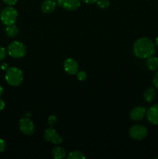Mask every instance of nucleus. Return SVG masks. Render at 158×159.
<instances>
[{
	"label": "nucleus",
	"instance_id": "nucleus-14",
	"mask_svg": "<svg viewBox=\"0 0 158 159\" xmlns=\"http://www.w3.org/2000/svg\"><path fill=\"white\" fill-rule=\"evenodd\" d=\"M143 97L144 99H145L147 102H153L156 97V90L153 88H148L147 89H146L145 92H144Z\"/></svg>",
	"mask_w": 158,
	"mask_h": 159
},
{
	"label": "nucleus",
	"instance_id": "nucleus-25",
	"mask_svg": "<svg viewBox=\"0 0 158 159\" xmlns=\"http://www.w3.org/2000/svg\"><path fill=\"white\" fill-rule=\"evenodd\" d=\"M5 107H6V104H5V102L2 100V99H0V112L4 110Z\"/></svg>",
	"mask_w": 158,
	"mask_h": 159
},
{
	"label": "nucleus",
	"instance_id": "nucleus-26",
	"mask_svg": "<svg viewBox=\"0 0 158 159\" xmlns=\"http://www.w3.org/2000/svg\"><path fill=\"white\" fill-rule=\"evenodd\" d=\"M82 1L87 4H94V3H96L97 0H82Z\"/></svg>",
	"mask_w": 158,
	"mask_h": 159
},
{
	"label": "nucleus",
	"instance_id": "nucleus-24",
	"mask_svg": "<svg viewBox=\"0 0 158 159\" xmlns=\"http://www.w3.org/2000/svg\"><path fill=\"white\" fill-rule=\"evenodd\" d=\"M17 1H18V0H3V2H4L5 4L8 5V6H14V5L17 2Z\"/></svg>",
	"mask_w": 158,
	"mask_h": 159
},
{
	"label": "nucleus",
	"instance_id": "nucleus-17",
	"mask_svg": "<svg viewBox=\"0 0 158 159\" xmlns=\"http://www.w3.org/2000/svg\"><path fill=\"white\" fill-rule=\"evenodd\" d=\"M68 159H81L85 158V156L84 154L80 151H73L70 152L69 155H68Z\"/></svg>",
	"mask_w": 158,
	"mask_h": 159
},
{
	"label": "nucleus",
	"instance_id": "nucleus-10",
	"mask_svg": "<svg viewBox=\"0 0 158 159\" xmlns=\"http://www.w3.org/2000/svg\"><path fill=\"white\" fill-rule=\"evenodd\" d=\"M146 115L150 124L158 125V104L150 107L147 111Z\"/></svg>",
	"mask_w": 158,
	"mask_h": 159
},
{
	"label": "nucleus",
	"instance_id": "nucleus-1",
	"mask_svg": "<svg viewBox=\"0 0 158 159\" xmlns=\"http://www.w3.org/2000/svg\"><path fill=\"white\" fill-rule=\"evenodd\" d=\"M156 51V45L148 37H140L133 44V52L136 57L147 59L153 56Z\"/></svg>",
	"mask_w": 158,
	"mask_h": 159
},
{
	"label": "nucleus",
	"instance_id": "nucleus-29",
	"mask_svg": "<svg viewBox=\"0 0 158 159\" xmlns=\"http://www.w3.org/2000/svg\"><path fill=\"white\" fill-rule=\"evenodd\" d=\"M155 45H156V48H158V37L156 38V41H155Z\"/></svg>",
	"mask_w": 158,
	"mask_h": 159
},
{
	"label": "nucleus",
	"instance_id": "nucleus-12",
	"mask_svg": "<svg viewBox=\"0 0 158 159\" xmlns=\"http://www.w3.org/2000/svg\"><path fill=\"white\" fill-rule=\"evenodd\" d=\"M57 3L54 0H45L41 6V9L44 13H50L55 9Z\"/></svg>",
	"mask_w": 158,
	"mask_h": 159
},
{
	"label": "nucleus",
	"instance_id": "nucleus-3",
	"mask_svg": "<svg viewBox=\"0 0 158 159\" xmlns=\"http://www.w3.org/2000/svg\"><path fill=\"white\" fill-rule=\"evenodd\" d=\"M17 17H18V12L15 8L10 6L3 9L0 14V19L3 24L6 26L15 24V21L17 20Z\"/></svg>",
	"mask_w": 158,
	"mask_h": 159
},
{
	"label": "nucleus",
	"instance_id": "nucleus-27",
	"mask_svg": "<svg viewBox=\"0 0 158 159\" xmlns=\"http://www.w3.org/2000/svg\"><path fill=\"white\" fill-rule=\"evenodd\" d=\"M1 68L4 71H6L8 69V65L6 63H2L1 65Z\"/></svg>",
	"mask_w": 158,
	"mask_h": 159
},
{
	"label": "nucleus",
	"instance_id": "nucleus-30",
	"mask_svg": "<svg viewBox=\"0 0 158 159\" xmlns=\"http://www.w3.org/2000/svg\"><path fill=\"white\" fill-rule=\"evenodd\" d=\"M156 159H158V157H157V158H156Z\"/></svg>",
	"mask_w": 158,
	"mask_h": 159
},
{
	"label": "nucleus",
	"instance_id": "nucleus-8",
	"mask_svg": "<svg viewBox=\"0 0 158 159\" xmlns=\"http://www.w3.org/2000/svg\"><path fill=\"white\" fill-rule=\"evenodd\" d=\"M57 4L67 10H76L81 5L80 0H57Z\"/></svg>",
	"mask_w": 158,
	"mask_h": 159
},
{
	"label": "nucleus",
	"instance_id": "nucleus-5",
	"mask_svg": "<svg viewBox=\"0 0 158 159\" xmlns=\"http://www.w3.org/2000/svg\"><path fill=\"white\" fill-rule=\"evenodd\" d=\"M147 134H148V130L147 127L140 124L133 125L129 130V136L136 141H141L147 137Z\"/></svg>",
	"mask_w": 158,
	"mask_h": 159
},
{
	"label": "nucleus",
	"instance_id": "nucleus-19",
	"mask_svg": "<svg viewBox=\"0 0 158 159\" xmlns=\"http://www.w3.org/2000/svg\"><path fill=\"white\" fill-rule=\"evenodd\" d=\"M77 79H78L79 81H85V80H86V79H87V74L83 71H79V72L77 71Z\"/></svg>",
	"mask_w": 158,
	"mask_h": 159
},
{
	"label": "nucleus",
	"instance_id": "nucleus-13",
	"mask_svg": "<svg viewBox=\"0 0 158 159\" xmlns=\"http://www.w3.org/2000/svg\"><path fill=\"white\" fill-rule=\"evenodd\" d=\"M53 158L55 159H62L66 157V151L60 146L54 147L52 150Z\"/></svg>",
	"mask_w": 158,
	"mask_h": 159
},
{
	"label": "nucleus",
	"instance_id": "nucleus-18",
	"mask_svg": "<svg viewBox=\"0 0 158 159\" xmlns=\"http://www.w3.org/2000/svg\"><path fill=\"white\" fill-rule=\"evenodd\" d=\"M96 3H97L99 7L101 8V9H106V8L108 7L110 4L109 0H97Z\"/></svg>",
	"mask_w": 158,
	"mask_h": 159
},
{
	"label": "nucleus",
	"instance_id": "nucleus-11",
	"mask_svg": "<svg viewBox=\"0 0 158 159\" xmlns=\"http://www.w3.org/2000/svg\"><path fill=\"white\" fill-rule=\"evenodd\" d=\"M146 114H147V110L145 107H137L132 110L131 113H130V118L135 121L141 120L142 119H143Z\"/></svg>",
	"mask_w": 158,
	"mask_h": 159
},
{
	"label": "nucleus",
	"instance_id": "nucleus-15",
	"mask_svg": "<svg viewBox=\"0 0 158 159\" xmlns=\"http://www.w3.org/2000/svg\"><path fill=\"white\" fill-rule=\"evenodd\" d=\"M147 67L148 68L149 70L150 71H156L158 69V58L156 57H148L147 60Z\"/></svg>",
	"mask_w": 158,
	"mask_h": 159
},
{
	"label": "nucleus",
	"instance_id": "nucleus-6",
	"mask_svg": "<svg viewBox=\"0 0 158 159\" xmlns=\"http://www.w3.org/2000/svg\"><path fill=\"white\" fill-rule=\"evenodd\" d=\"M19 127L22 133L26 135H32L35 131L33 122L29 117L22 118L19 123Z\"/></svg>",
	"mask_w": 158,
	"mask_h": 159
},
{
	"label": "nucleus",
	"instance_id": "nucleus-9",
	"mask_svg": "<svg viewBox=\"0 0 158 159\" xmlns=\"http://www.w3.org/2000/svg\"><path fill=\"white\" fill-rule=\"evenodd\" d=\"M78 63L73 58H68L64 61V68L69 75H75L78 71Z\"/></svg>",
	"mask_w": 158,
	"mask_h": 159
},
{
	"label": "nucleus",
	"instance_id": "nucleus-22",
	"mask_svg": "<svg viewBox=\"0 0 158 159\" xmlns=\"http://www.w3.org/2000/svg\"><path fill=\"white\" fill-rule=\"evenodd\" d=\"M6 144L4 140L2 138H0V153L4 152L6 150Z\"/></svg>",
	"mask_w": 158,
	"mask_h": 159
},
{
	"label": "nucleus",
	"instance_id": "nucleus-21",
	"mask_svg": "<svg viewBox=\"0 0 158 159\" xmlns=\"http://www.w3.org/2000/svg\"><path fill=\"white\" fill-rule=\"evenodd\" d=\"M7 54V50L3 47H0V61L3 60L6 57Z\"/></svg>",
	"mask_w": 158,
	"mask_h": 159
},
{
	"label": "nucleus",
	"instance_id": "nucleus-16",
	"mask_svg": "<svg viewBox=\"0 0 158 159\" xmlns=\"http://www.w3.org/2000/svg\"><path fill=\"white\" fill-rule=\"evenodd\" d=\"M6 33L7 34L8 37H15L19 33V29L15 24L9 25L6 26Z\"/></svg>",
	"mask_w": 158,
	"mask_h": 159
},
{
	"label": "nucleus",
	"instance_id": "nucleus-23",
	"mask_svg": "<svg viewBox=\"0 0 158 159\" xmlns=\"http://www.w3.org/2000/svg\"><path fill=\"white\" fill-rule=\"evenodd\" d=\"M153 85H154L155 88H156V89H158V71L155 74V75L153 76Z\"/></svg>",
	"mask_w": 158,
	"mask_h": 159
},
{
	"label": "nucleus",
	"instance_id": "nucleus-4",
	"mask_svg": "<svg viewBox=\"0 0 158 159\" xmlns=\"http://www.w3.org/2000/svg\"><path fill=\"white\" fill-rule=\"evenodd\" d=\"M26 47L23 43L20 41L12 42L8 46L7 52L13 58H21L24 57L26 54Z\"/></svg>",
	"mask_w": 158,
	"mask_h": 159
},
{
	"label": "nucleus",
	"instance_id": "nucleus-20",
	"mask_svg": "<svg viewBox=\"0 0 158 159\" xmlns=\"http://www.w3.org/2000/svg\"><path fill=\"white\" fill-rule=\"evenodd\" d=\"M57 120V117H56V116H54V115H51V116L48 118V124H49V125L51 127H53L54 125H55Z\"/></svg>",
	"mask_w": 158,
	"mask_h": 159
},
{
	"label": "nucleus",
	"instance_id": "nucleus-7",
	"mask_svg": "<svg viewBox=\"0 0 158 159\" xmlns=\"http://www.w3.org/2000/svg\"><path fill=\"white\" fill-rule=\"evenodd\" d=\"M43 137H44V139L46 141L51 142L54 144H60L63 141L61 137L58 134V133L53 127L46 129L45 130Z\"/></svg>",
	"mask_w": 158,
	"mask_h": 159
},
{
	"label": "nucleus",
	"instance_id": "nucleus-2",
	"mask_svg": "<svg viewBox=\"0 0 158 159\" xmlns=\"http://www.w3.org/2000/svg\"><path fill=\"white\" fill-rule=\"evenodd\" d=\"M5 78L9 85L12 86H18L23 80V71L16 67H10L6 71Z\"/></svg>",
	"mask_w": 158,
	"mask_h": 159
},
{
	"label": "nucleus",
	"instance_id": "nucleus-28",
	"mask_svg": "<svg viewBox=\"0 0 158 159\" xmlns=\"http://www.w3.org/2000/svg\"><path fill=\"white\" fill-rule=\"evenodd\" d=\"M3 94V88L0 85V96Z\"/></svg>",
	"mask_w": 158,
	"mask_h": 159
}]
</instances>
